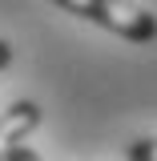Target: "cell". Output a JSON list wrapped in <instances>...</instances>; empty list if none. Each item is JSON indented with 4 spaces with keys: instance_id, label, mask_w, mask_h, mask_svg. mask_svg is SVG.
I'll list each match as a JSON object with an SVG mask.
<instances>
[{
    "instance_id": "obj_1",
    "label": "cell",
    "mask_w": 157,
    "mask_h": 161,
    "mask_svg": "<svg viewBox=\"0 0 157 161\" xmlns=\"http://www.w3.org/2000/svg\"><path fill=\"white\" fill-rule=\"evenodd\" d=\"M57 4L64 12L93 20V24H101V28H109L125 40H153L157 36V16L145 12L133 0H57Z\"/></svg>"
},
{
    "instance_id": "obj_2",
    "label": "cell",
    "mask_w": 157,
    "mask_h": 161,
    "mask_svg": "<svg viewBox=\"0 0 157 161\" xmlns=\"http://www.w3.org/2000/svg\"><path fill=\"white\" fill-rule=\"evenodd\" d=\"M36 125H40V109L32 101H16V105L0 117V161L8 157L20 141H24V133H32Z\"/></svg>"
},
{
    "instance_id": "obj_3",
    "label": "cell",
    "mask_w": 157,
    "mask_h": 161,
    "mask_svg": "<svg viewBox=\"0 0 157 161\" xmlns=\"http://www.w3.org/2000/svg\"><path fill=\"white\" fill-rule=\"evenodd\" d=\"M129 161H157V141L153 137H141L129 145Z\"/></svg>"
},
{
    "instance_id": "obj_4",
    "label": "cell",
    "mask_w": 157,
    "mask_h": 161,
    "mask_svg": "<svg viewBox=\"0 0 157 161\" xmlns=\"http://www.w3.org/2000/svg\"><path fill=\"white\" fill-rule=\"evenodd\" d=\"M4 161H40V157L32 153V149H28V145H16V149H12V153H8Z\"/></svg>"
},
{
    "instance_id": "obj_5",
    "label": "cell",
    "mask_w": 157,
    "mask_h": 161,
    "mask_svg": "<svg viewBox=\"0 0 157 161\" xmlns=\"http://www.w3.org/2000/svg\"><path fill=\"white\" fill-rule=\"evenodd\" d=\"M8 60H12V48H8V44H4V40H0V69H4V64H8Z\"/></svg>"
}]
</instances>
